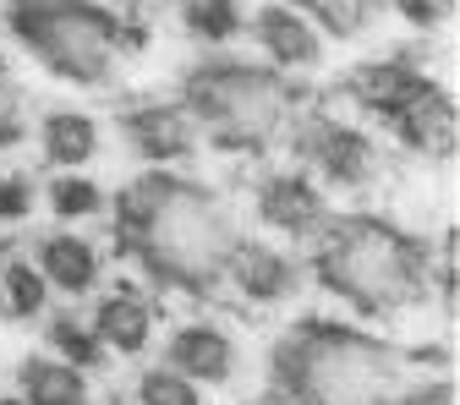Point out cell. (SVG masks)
Masks as SVG:
<instances>
[{"label":"cell","mask_w":460,"mask_h":405,"mask_svg":"<svg viewBox=\"0 0 460 405\" xmlns=\"http://www.w3.org/2000/svg\"><path fill=\"white\" fill-rule=\"evenodd\" d=\"M115 214H121V242L159 285L208 296L230 279V258L242 236L208 187L170 176V170H148L121 192Z\"/></svg>","instance_id":"obj_1"},{"label":"cell","mask_w":460,"mask_h":405,"mask_svg":"<svg viewBox=\"0 0 460 405\" xmlns=\"http://www.w3.org/2000/svg\"><path fill=\"white\" fill-rule=\"evenodd\" d=\"M269 373L285 405H384L400 389V357L345 323H296L274 345Z\"/></svg>","instance_id":"obj_2"},{"label":"cell","mask_w":460,"mask_h":405,"mask_svg":"<svg viewBox=\"0 0 460 405\" xmlns=\"http://www.w3.org/2000/svg\"><path fill=\"white\" fill-rule=\"evenodd\" d=\"M313 269L357 313H394L417 302L428 285V252L406 230L367 214H329V225L313 236Z\"/></svg>","instance_id":"obj_3"},{"label":"cell","mask_w":460,"mask_h":405,"mask_svg":"<svg viewBox=\"0 0 460 405\" xmlns=\"http://www.w3.org/2000/svg\"><path fill=\"white\" fill-rule=\"evenodd\" d=\"M181 104L198 121V132H208L219 148H263L279 137V127L291 121V83L274 66H252V61H203L187 72L181 83Z\"/></svg>","instance_id":"obj_4"},{"label":"cell","mask_w":460,"mask_h":405,"mask_svg":"<svg viewBox=\"0 0 460 405\" xmlns=\"http://www.w3.org/2000/svg\"><path fill=\"white\" fill-rule=\"evenodd\" d=\"M12 33L61 83L99 88L115 72L127 28L93 0H12Z\"/></svg>","instance_id":"obj_5"},{"label":"cell","mask_w":460,"mask_h":405,"mask_svg":"<svg viewBox=\"0 0 460 405\" xmlns=\"http://www.w3.org/2000/svg\"><path fill=\"white\" fill-rule=\"evenodd\" d=\"M296 154L334 187H362L373 176V143L345 121H329V115H307L296 127Z\"/></svg>","instance_id":"obj_6"},{"label":"cell","mask_w":460,"mask_h":405,"mask_svg":"<svg viewBox=\"0 0 460 405\" xmlns=\"http://www.w3.org/2000/svg\"><path fill=\"white\" fill-rule=\"evenodd\" d=\"M121 137L148 164H176V159H187L198 148L203 132H198V121L187 115L181 99H148V104H132L121 115Z\"/></svg>","instance_id":"obj_7"},{"label":"cell","mask_w":460,"mask_h":405,"mask_svg":"<svg viewBox=\"0 0 460 405\" xmlns=\"http://www.w3.org/2000/svg\"><path fill=\"white\" fill-rule=\"evenodd\" d=\"M164 367L181 373L198 389L203 383H230V378H236V339H230L225 329H214V323H187V329L170 334Z\"/></svg>","instance_id":"obj_8"},{"label":"cell","mask_w":460,"mask_h":405,"mask_svg":"<svg viewBox=\"0 0 460 405\" xmlns=\"http://www.w3.org/2000/svg\"><path fill=\"white\" fill-rule=\"evenodd\" d=\"M258 219L285 230V236H318V230L329 225V203L323 192L313 187L307 170H296V176H269L263 192H258Z\"/></svg>","instance_id":"obj_9"},{"label":"cell","mask_w":460,"mask_h":405,"mask_svg":"<svg viewBox=\"0 0 460 405\" xmlns=\"http://www.w3.org/2000/svg\"><path fill=\"white\" fill-rule=\"evenodd\" d=\"M247 33L258 39V49L269 55V66L274 72H285V66H318V55H323V39H318V28L302 17V12H291V6H258L252 17H247Z\"/></svg>","instance_id":"obj_10"},{"label":"cell","mask_w":460,"mask_h":405,"mask_svg":"<svg viewBox=\"0 0 460 405\" xmlns=\"http://www.w3.org/2000/svg\"><path fill=\"white\" fill-rule=\"evenodd\" d=\"M389 127L400 132V143L417 148V154H455V137H460V115L449 104L444 88H422L417 99H406L394 115H389Z\"/></svg>","instance_id":"obj_11"},{"label":"cell","mask_w":460,"mask_h":405,"mask_svg":"<svg viewBox=\"0 0 460 405\" xmlns=\"http://www.w3.org/2000/svg\"><path fill=\"white\" fill-rule=\"evenodd\" d=\"M230 279L242 285L247 302L274 307V302H291L296 296L302 263L285 258V252H274V247H236V258H230Z\"/></svg>","instance_id":"obj_12"},{"label":"cell","mask_w":460,"mask_h":405,"mask_svg":"<svg viewBox=\"0 0 460 405\" xmlns=\"http://www.w3.org/2000/svg\"><path fill=\"white\" fill-rule=\"evenodd\" d=\"M33 269L44 274V285H55V291L83 296V291H93V279H99V252H93L88 236H77V230H49V236L39 242Z\"/></svg>","instance_id":"obj_13"},{"label":"cell","mask_w":460,"mask_h":405,"mask_svg":"<svg viewBox=\"0 0 460 405\" xmlns=\"http://www.w3.org/2000/svg\"><path fill=\"white\" fill-rule=\"evenodd\" d=\"M88 323H93V334H99L104 351L137 357L143 345H148V334H154V307H148V296H137V291H115V296L99 302V313H93Z\"/></svg>","instance_id":"obj_14"},{"label":"cell","mask_w":460,"mask_h":405,"mask_svg":"<svg viewBox=\"0 0 460 405\" xmlns=\"http://www.w3.org/2000/svg\"><path fill=\"white\" fill-rule=\"evenodd\" d=\"M17 389L28 405H88V373L61 357H28L17 367Z\"/></svg>","instance_id":"obj_15"},{"label":"cell","mask_w":460,"mask_h":405,"mask_svg":"<svg viewBox=\"0 0 460 405\" xmlns=\"http://www.w3.org/2000/svg\"><path fill=\"white\" fill-rule=\"evenodd\" d=\"M39 148H44L49 164L83 170V164L99 154V127H93V115H83V110H49L44 121H39Z\"/></svg>","instance_id":"obj_16"},{"label":"cell","mask_w":460,"mask_h":405,"mask_svg":"<svg viewBox=\"0 0 460 405\" xmlns=\"http://www.w3.org/2000/svg\"><path fill=\"white\" fill-rule=\"evenodd\" d=\"M351 88H357V99H362L367 110H378L384 121H389V115H394L400 104H406V99H417V93L428 88V77H422L417 66H400V61H384V66H362Z\"/></svg>","instance_id":"obj_17"},{"label":"cell","mask_w":460,"mask_h":405,"mask_svg":"<svg viewBox=\"0 0 460 405\" xmlns=\"http://www.w3.org/2000/svg\"><path fill=\"white\" fill-rule=\"evenodd\" d=\"M181 22H187V33H192L198 44H230L236 33H247L242 0H187Z\"/></svg>","instance_id":"obj_18"},{"label":"cell","mask_w":460,"mask_h":405,"mask_svg":"<svg viewBox=\"0 0 460 405\" xmlns=\"http://www.w3.org/2000/svg\"><path fill=\"white\" fill-rule=\"evenodd\" d=\"M44 334H49V351L61 357V362H72V367H83V373L110 357L104 345H99V334H93V323H83L77 313H55Z\"/></svg>","instance_id":"obj_19"},{"label":"cell","mask_w":460,"mask_h":405,"mask_svg":"<svg viewBox=\"0 0 460 405\" xmlns=\"http://www.w3.org/2000/svg\"><path fill=\"white\" fill-rule=\"evenodd\" d=\"M279 6L302 12L313 28H329V33H362L384 0H279Z\"/></svg>","instance_id":"obj_20"},{"label":"cell","mask_w":460,"mask_h":405,"mask_svg":"<svg viewBox=\"0 0 460 405\" xmlns=\"http://www.w3.org/2000/svg\"><path fill=\"white\" fill-rule=\"evenodd\" d=\"M0 296H6V313H17V318H39L44 313V302H49V285H44V274L33 269V263H6L0 269Z\"/></svg>","instance_id":"obj_21"},{"label":"cell","mask_w":460,"mask_h":405,"mask_svg":"<svg viewBox=\"0 0 460 405\" xmlns=\"http://www.w3.org/2000/svg\"><path fill=\"white\" fill-rule=\"evenodd\" d=\"M49 208H55V219H93V214H104V192L88 176H77V170H61L49 181Z\"/></svg>","instance_id":"obj_22"},{"label":"cell","mask_w":460,"mask_h":405,"mask_svg":"<svg viewBox=\"0 0 460 405\" xmlns=\"http://www.w3.org/2000/svg\"><path fill=\"white\" fill-rule=\"evenodd\" d=\"M137 405H203V389L159 362V367H148L137 378Z\"/></svg>","instance_id":"obj_23"},{"label":"cell","mask_w":460,"mask_h":405,"mask_svg":"<svg viewBox=\"0 0 460 405\" xmlns=\"http://www.w3.org/2000/svg\"><path fill=\"white\" fill-rule=\"evenodd\" d=\"M28 132V110H22V83L0 66V148H12Z\"/></svg>","instance_id":"obj_24"},{"label":"cell","mask_w":460,"mask_h":405,"mask_svg":"<svg viewBox=\"0 0 460 405\" xmlns=\"http://www.w3.org/2000/svg\"><path fill=\"white\" fill-rule=\"evenodd\" d=\"M39 203V187L28 176H0V219H28Z\"/></svg>","instance_id":"obj_25"},{"label":"cell","mask_w":460,"mask_h":405,"mask_svg":"<svg viewBox=\"0 0 460 405\" xmlns=\"http://www.w3.org/2000/svg\"><path fill=\"white\" fill-rule=\"evenodd\" d=\"M384 405H455V383L449 378H428V383H411V389H394Z\"/></svg>","instance_id":"obj_26"},{"label":"cell","mask_w":460,"mask_h":405,"mask_svg":"<svg viewBox=\"0 0 460 405\" xmlns=\"http://www.w3.org/2000/svg\"><path fill=\"white\" fill-rule=\"evenodd\" d=\"M400 12H406L411 22H444L455 12V0H394Z\"/></svg>","instance_id":"obj_27"},{"label":"cell","mask_w":460,"mask_h":405,"mask_svg":"<svg viewBox=\"0 0 460 405\" xmlns=\"http://www.w3.org/2000/svg\"><path fill=\"white\" fill-rule=\"evenodd\" d=\"M0 318H6V296H0Z\"/></svg>","instance_id":"obj_28"}]
</instances>
